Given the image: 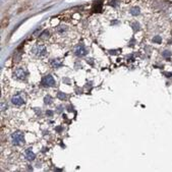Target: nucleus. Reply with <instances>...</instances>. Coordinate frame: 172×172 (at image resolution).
I'll list each match as a JSON object with an SVG mask.
<instances>
[{
    "label": "nucleus",
    "mask_w": 172,
    "mask_h": 172,
    "mask_svg": "<svg viewBox=\"0 0 172 172\" xmlns=\"http://www.w3.org/2000/svg\"><path fill=\"white\" fill-rule=\"evenodd\" d=\"M14 76H16L17 79H25V78H26V71L25 70V68H21V67L16 68V69L14 70Z\"/></svg>",
    "instance_id": "nucleus-4"
},
{
    "label": "nucleus",
    "mask_w": 172,
    "mask_h": 172,
    "mask_svg": "<svg viewBox=\"0 0 172 172\" xmlns=\"http://www.w3.org/2000/svg\"><path fill=\"white\" fill-rule=\"evenodd\" d=\"M170 55H171V53L169 51H164V52H163V56H164V57H169Z\"/></svg>",
    "instance_id": "nucleus-10"
},
{
    "label": "nucleus",
    "mask_w": 172,
    "mask_h": 172,
    "mask_svg": "<svg viewBox=\"0 0 172 172\" xmlns=\"http://www.w3.org/2000/svg\"><path fill=\"white\" fill-rule=\"evenodd\" d=\"M58 96H59V98H61V99H64L65 98V95H62V94H59Z\"/></svg>",
    "instance_id": "nucleus-13"
},
{
    "label": "nucleus",
    "mask_w": 172,
    "mask_h": 172,
    "mask_svg": "<svg viewBox=\"0 0 172 172\" xmlns=\"http://www.w3.org/2000/svg\"><path fill=\"white\" fill-rule=\"evenodd\" d=\"M11 138H12L13 144L15 146H21L25 144V136H24V134L21 132L19 131L14 132V133H12Z\"/></svg>",
    "instance_id": "nucleus-1"
},
{
    "label": "nucleus",
    "mask_w": 172,
    "mask_h": 172,
    "mask_svg": "<svg viewBox=\"0 0 172 172\" xmlns=\"http://www.w3.org/2000/svg\"><path fill=\"white\" fill-rule=\"evenodd\" d=\"M26 158L28 159V160H34L35 159V154L31 149H28L26 151Z\"/></svg>",
    "instance_id": "nucleus-7"
},
{
    "label": "nucleus",
    "mask_w": 172,
    "mask_h": 172,
    "mask_svg": "<svg viewBox=\"0 0 172 172\" xmlns=\"http://www.w3.org/2000/svg\"><path fill=\"white\" fill-rule=\"evenodd\" d=\"M131 13L132 15H138L140 13V8L138 7H133L131 9Z\"/></svg>",
    "instance_id": "nucleus-9"
},
{
    "label": "nucleus",
    "mask_w": 172,
    "mask_h": 172,
    "mask_svg": "<svg viewBox=\"0 0 172 172\" xmlns=\"http://www.w3.org/2000/svg\"><path fill=\"white\" fill-rule=\"evenodd\" d=\"M52 65L53 67L57 68V67H60L61 65H62V62H61V60H59V59H54V60H52Z\"/></svg>",
    "instance_id": "nucleus-8"
},
{
    "label": "nucleus",
    "mask_w": 172,
    "mask_h": 172,
    "mask_svg": "<svg viewBox=\"0 0 172 172\" xmlns=\"http://www.w3.org/2000/svg\"><path fill=\"white\" fill-rule=\"evenodd\" d=\"M87 52H88L87 49H86V47H84V46H79V47L76 48V54L79 57L85 56V55L87 54Z\"/></svg>",
    "instance_id": "nucleus-6"
},
{
    "label": "nucleus",
    "mask_w": 172,
    "mask_h": 172,
    "mask_svg": "<svg viewBox=\"0 0 172 172\" xmlns=\"http://www.w3.org/2000/svg\"><path fill=\"white\" fill-rule=\"evenodd\" d=\"M153 41L154 42H157V43H161V41H162V40H161L160 37H156V38L153 39Z\"/></svg>",
    "instance_id": "nucleus-11"
},
{
    "label": "nucleus",
    "mask_w": 172,
    "mask_h": 172,
    "mask_svg": "<svg viewBox=\"0 0 172 172\" xmlns=\"http://www.w3.org/2000/svg\"><path fill=\"white\" fill-rule=\"evenodd\" d=\"M45 103H50V97H46V98H45Z\"/></svg>",
    "instance_id": "nucleus-12"
},
{
    "label": "nucleus",
    "mask_w": 172,
    "mask_h": 172,
    "mask_svg": "<svg viewBox=\"0 0 172 172\" xmlns=\"http://www.w3.org/2000/svg\"><path fill=\"white\" fill-rule=\"evenodd\" d=\"M33 52H34L36 55H38V56H42V55L46 54V47L43 45H37L34 47Z\"/></svg>",
    "instance_id": "nucleus-2"
},
{
    "label": "nucleus",
    "mask_w": 172,
    "mask_h": 172,
    "mask_svg": "<svg viewBox=\"0 0 172 172\" xmlns=\"http://www.w3.org/2000/svg\"><path fill=\"white\" fill-rule=\"evenodd\" d=\"M11 101H12L13 104L16 105V106H21V105L24 104V99L21 95H15V96H13Z\"/></svg>",
    "instance_id": "nucleus-5"
},
{
    "label": "nucleus",
    "mask_w": 172,
    "mask_h": 172,
    "mask_svg": "<svg viewBox=\"0 0 172 172\" xmlns=\"http://www.w3.org/2000/svg\"><path fill=\"white\" fill-rule=\"evenodd\" d=\"M42 83H43L44 86H47V87H53L55 85V81L52 76H46L42 79Z\"/></svg>",
    "instance_id": "nucleus-3"
}]
</instances>
